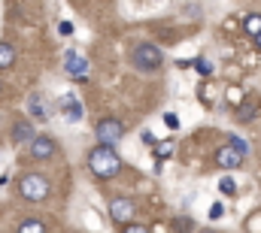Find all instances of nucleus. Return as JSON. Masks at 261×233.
I'll return each mask as SVG.
<instances>
[{"label":"nucleus","mask_w":261,"mask_h":233,"mask_svg":"<svg viewBox=\"0 0 261 233\" xmlns=\"http://www.w3.org/2000/svg\"><path fill=\"white\" fill-rule=\"evenodd\" d=\"M58 31L67 37V34H73V24H70V21H61V27H58Z\"/></svg>","instance_id":"obj_23"},{"label":"nucleus","mask_w":261,"mask_h":233,"mask_svg":"<svg viewBox=\"0 0 261 233\" xmlns=\"http://www.w3.org/2000/svg\"><path fill=\"white\" fill-rule=\"evenodd\" d=\"M155 155H158V158H170V155H173V142H158V145H155Z\"/></svg>","instance_id":"obj_18"},{"label":"nucleus","mask_w":261,"mask_h":233,"mask_svg":"<svg viewBox=\"0 0 261 233\" xmlns=\"http://www.w3.org/2000/svg\"><path fill=\"white\" fill-rule=\"evenodd\" d=\"M189 227H192V224H189L186 218H179V221H176V230H189Z\"/></svg>","instance_id":"obj_24"},{"label":"nucleus","mask_w":261,"mask_h":233,"mask_svg":"<svg viewBox=\"0 0 261 233\" xmlns=\"http://www.w3.org/2000/svg\"><path fill=\"white\" fill-rule=\"evenodd\" d=\"M255 46H258V49H261V37H255Z\"/></svg>","instance_id":"obj_26"},{"label":"nucleus","mask_w":261,"mask_h":233,"mask_svg":"<svg viewBox=\"0 0 261 233\" xmlns=\"http://www.w3.org/2000/svg\"><path fill=\"white\" fill-rule=\"evenodd\" d=\"M61 109H64L67 121H79V118H82V103L76 100V94H64V100H61Z\"/></svg>","instance_id":"obj_10"},{"label":"nucleus","mask_w":261,"mask_h":233,"mask_svg":"<svg viewBox=\"0 0 261 233\" xmlns=\"http://www.w3.org/2000/svg\"><path fill=\"white\" fill-rule=\"evenodd\" d=\"M31 155L40 158V161H43V158H52V155H55V142H52L49 136H37V139L31 142Z\"/></svg>","instance_id":"obj_8"},{"label":"nucleus","mask_w":261,"mask_h":233,"mask_svg":"<svg viewBox=\"0 0 261 233\" xmlns=\"http://www.w3.org/2000/svg\"><path fill=\"white\" fill-rule=\"evenodd\" d=\"M195 67H197V73H200V76H210V73H213V67H210V61H195Z\"/></svg>","instance_id":"obj_20"},{"label":"nucleus","mask_w":261,"mask_h":233,"mask_svg":"<svg viewBox=\"0 0 261 233\" xmlns=\"http://www.w3.org/2000/svg\"><path fill=\"white\" fill-rule=\"evenodd\" d=\"M134 212H137V206L130 203L128 197H116V200L110 203V215H113L116 224H128L130 218H134Z\"/></svg>","instance_id":"obj_5"},{"label":"nucleus","mask_w":261,"mask_h":233,"mask_svg":"<svg viewBox=\"0 0 261 233\" xmlns=\"http://www.w3.org/2000/svg\"><path fill=\"white\" fill-rule=\"evenodd\" d=\"M28 112L34 118H40V121H46V118H49V103H46L40 94H31V97H28Z\"/></svg>","instance_id":"obj_9"},{"label":"nucleus","mask_w":261,"mask_h":233,"mask_svg":"<svg viewBox=\"0 0 261 233\" xmlns=\"http://www.w3.org/2000/svg\"><path fill=\"white\" fill-rule=\"evenodd\" d=\"M125 233H149L146 227H125Z\"/></svg>","instance_id":"obj_25"},{"label":"nucleus","mask_w":261,"mask_h":233,"mask_svg":"<svg viewBox=\"0 0 261 233\" xmlns=\"http://www.w3.org/2000/svg\"><path fill=\"white\" fill-rule=\"evenodd\" d=\"M12 136H15L18 142H34V139H37V136H34V127H31L28 121H18L15 130H12Z\"/></svg>","instance_id":"obj_11"},{"label":"nucleus","mask_w":261,"mask_h":233,"mask_svg":"<svg viewBox=\"0 0 261 233\" xmlns=\"http://www.w3.org/2000/svg\"><path fill=\"white\" fill-rule=\"evenodd\" d=\"M228 100H231L234 106H243V91H240V88H228Z\"/></svg>","instance_id":"obj_19"},{"label":"nucleus","mask_w":261,"mask_h":233,"mask_svg":"<svg viewBox=\"0 0 261 233\" xmlns=\"http://www.w3.org/2000/svg\"><path fill=\"white\" fill-rule=\"evenodd\" d=\"M18 233H46V224H43V221H37V218H31V221H21Z\"/></svg>","instance_id":"obj_14"},{"label":"nucleus","mask_w":261,"mask_h":233,"mask_svg":"<svg viewBox=\"0 0 261 233\" xmlns=\"http://www.w3.org/2000/svg\"><path fill=\"white\" fill-rule=\"evenodd\" d=\"M219 191H222V194H237V185H234V179H231V176H225V179L219 182Z\"/></svg>","instance_id":"obj_15"},{"label":"nucleus","mask_w":261,"mask_h":233,"mask_svg":"<svg viewBox=\"0 0 261 233\" xmlns=\"http://www.w3.org/2000/svg\"><path fill=\"white\" fill-rule=\"evenodd\" d=\"M222 215H225V206H222V203H213V206H210V218L216 221V218H222Z\"/></svg>","instance_id":"obj_21"},{"label":"nucleus","mask_w":261,"mask_h":233,"mask_svg":"<svg viewBox=\"0 0 261 233\" xmlns=\"http://www.w3.org/2000/svg\"><path fill=\"white\" fill-rule=\"evenodd\" d=\"M134 67H140V70H155L158 64H161V52L155 49V46H149V43H143V46H137L134 49Z\"/></svg>","instance_id":"obj_4"},{"label":"nucleus","mask_w":261,"mask_h":233,"mask_svg":"<svg viewBox=\"0 0 261 233\" xmlns=\"http://www.w3.org/2000/svg\"><path fill=\"white\" fill-rule=\"evenodd\" d=\"M216 164L225 167V170H234V167L243 164V155H240L237 149H231V145H222V149L216 152Z\"/></svg>","instance_id":"obj_7"},{"label":"nucleus","mask_w":261,"mask_h":233,"mask_svg":"<svg viewBox=\"0 0 261 233\" xmlns=\"http://www.w3.org/2000/svg\"><path fill=\"white\" fill-rule=\"evenodd\" d=\"M94 133H97V139H100L107 149H113V145L122 139V133H125V124H122L119 118H103V121L94 127Z\"/></svg>","instance_id":"obj_3"},{"label":"nucleus","mask_w":261,"mask_h":233,"mask_svg":"<svg viewBox=\"0 0 261 233\" xmlns=\"http://www.w3.org/2000/svg\"><path fill=\"white\" fill-rule=\"evenodd\" d=\"M18 191H21V197H24V200L37 203V200H46V194H49V182H46L43 176L31 173V176H24V179H21Z\"/></svg>","instance_id":"obj_2"},{"label":"nucleus","mask_w":261,"mask_h":233,"mask_svg":"<svg viewBox=\"0 0 261 233\" xmlns=\"http://www.w3.org/2000/svg\"><path fill=\"white\" fill-rule=\"evenodd\" d=\"M243 31H246V34H252V37H261V15H246Z\"/></svg>","instance_id":"obj_13"},{"label":"nucleus","mask_w":261,"mask_h":233,"mask_svg":"<svg viewBox=\"0 0 261 233\" xmlns=\"http://www.w3.org/2000/svg\"><path fill=\"white\" fill-rule=\"evenodd\" d=\"M237 118H240V121H252V118H255V106H249V103H243V106L237 109Z\"/></svg>","instance_id":"obj_16"},{"label":"nucleus","mask_w":261,"mask_h":233,"mask_svg":"<svg viewBox=\"0 0 261 233\" xmlns=\"http://www.w3.org/2000/svg\"><path fill=\"white\" fill-rule=\"evenodd\" d=\"M88 170L97 176V179H113V176L122 170V161H119V155L113 149L100 145V149H94L88 155Z\"/></svg>","instance_id":"obj_1"},{"label":"nucleus","mask_w":261,"mask_h":233,"mask_svg":"<svg viewBox=\"0 0 261 233\" xmlns=\"http://www.w3.org/2000/svg\"><path fill=\"white\" fill-rule=\"evenodd\" d=\"M12 61H15V49L9 43H0V70L12 67Z\"/></svg>","instance_id":"obj_12"},{"label":"nucleus","mask_w":261,"mask_h":233,"mask_svg":"<svg viewBox=\"0 0 261 233\" xmlns=\"http://www.w3.org/2000/svg\"><path fill=\"white\" fill-rule=\"evenodd\" d=\"M64 64H67V73H70L73 79H79V82H85V79H88V61L82 58L79 52H73V49H70V52L64 55Z\"/></svg>","instance_id":"obj_6"},{"label":"nucleus","mask_w":261,"mask_h":233,"mask_svg":"<svg viewBox=\"0 0 261 233\" xmlns=\"http://www.w3.org/2000/svg\"><path fill=\"white\" fill-rule=\"evenodd\" d=\"M228 142H231V149H237V152H240V155L246 158V152H249V145H246V139H240V136H231Z\"/></svg>","instance_id":"obj_17"},{"label":"nucleus","mask_w":261,"mask_h":233,"mask_svg":"<svg viewBox=\"0 0 261 233\" xmlns=\"http://www.w3.org/2000/svg\"><path fill=\"white\" fill-rule=\"evenodd\" d=\"M164 124H167L170 130H176V127H179V118L173 115V112H167V115H164Z\"/></svg>","instance_id":"obj_22"}]
</instances>
